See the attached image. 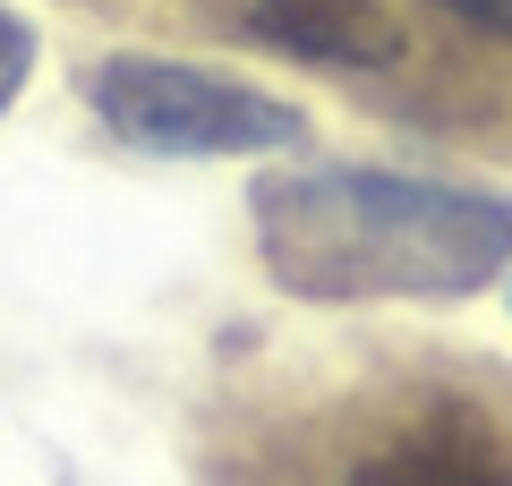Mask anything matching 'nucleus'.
Returning a JSON list of instances; mask_svg holds the SVG:
<instances>
[{
	"label": "nucleus",
	"instance_id": "obj_3",
	"mask_svg": "<svg viewBox=\"0 0 512 486\" xmlns=\"http://www.w3.org/2000/svg\"><path fill=\"white\" fill-rule=\"evenodd\" d=\"M248 26L256 43H274L291 60H325V69H393L410 52L402 18L384 0H256Z\"/></svg>",
	"mask_w": 512,
	"mask_h": 486
},
{
	"label": "nucleus",
	"instance_id": "obj_1",
	"mask_svg": "<svg viewBox=\"0 0 512 486\" xmlns=\"http://www.w3.org/2000/svg\"><path fill=\"white\" fill-rule=\"evenodd\" d=\"M256 256L291 299H470L512 265V197L384 162H308L265 171L248 197Z\"/></svg>",
	"mask_w": 512,
	"mask_h": 486
},
{
	"label": "nucleus",
	"instance_id": "obj_6",
	"mask_svg": "<svg viewBox=\"0 0 512 486\" xmlns=\"http://www.w3.org/2000/svg\"><path fill=\"white\" fill-rule=\"evenodd\" d=\"M427 9L461 18L470 35H487V43H512V0H427Z\"/></svg>",
	"mask_w": 512,
	"mask_h": 486
},
{
	"label": "nucleus",
	"instance_id": "obj_4",
	"mask_svg": "<svg viewBox=\"0 0 512 486\" xmlns=\"http://www.w3.org/2000/svg\"><path fill=\"white\" fill-rule=\"evenodd\" d=\"M342 486H512V452L478 418H419V427L384 435L376 452L350 461Z\"/></svg>",
	"mask_w": 512,
	"mask_h": 486
},
{
	"label": "nucleus",
	"instance_id": "obj_2",
	"mask_svg": "<svg viewBox=\"0 0 512 486\" xmlns=\"http://www.w3.org/2000/svg\"><path fill=\"white\" fill-rule=\"evenodd\" d=\"M86 103L137 154L163 162H248V154H291L308 137V111L248 77L197 69L163 52H111L86 69Z\"/></svg>",
	"mask_w": 512,
	"mask_h": 486
},
{
	"label": "nucleus",
	"instance_id": "obj_5",
	"mask_svg": "<svg viewBox=\"0 0 512 486\" xmlns=\"http://www.w3.org/2000/svg\"><path fill=\"white\" fill-rule=\"evenodd\" d=\"M26 77H35V26L18 9H0V111L26 94Z\"/></svg>",
	"mask_w": 512,
	"mask_h": 486
}]
</instances>
